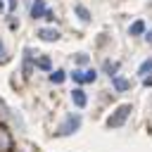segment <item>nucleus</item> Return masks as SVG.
Segmentation results:
<instances>
[{"mask_svg":"<svg viewBox=\"0 0 152 152\" xmlns=\"http://www.w3.org/2000/svg\"><path fill=\"white\" fill-rule=\"evenodd\" d=\"M81 128V116L78 114H69V116H64V121L59 124V128H57V135L59 138H64V135H71V133H76Z\"/></svg>","mask_w":152,"mask_h":152,"instance_id":"obj_1","label":"nucleus"},{"mask_svg":"<svg viewBox=\"0 0 152 152\" xmlns=\"http://www.w3.org/2000/svg\"><path fill=\"white\" fill-rule=\"evenodd\" d=\"M128 114H131V104H121V107H116V109L112 112V116L107 119V126H109V128H119V126H124L126 119H128Z\"/></svg>","mask_w":152,"mask_h":152,"instance_id":"obj_2","label":"nucleus"},{"mask_svg":"<svg viewBox=\"0 0 152 152\" xmlns=\"http://www.w3.org/2000/svg\"><path fill=\"white\" fill-rule=\"evenodd\" d=\"M14 150V138H12V133L0 124V152H12Z\"/></svg>","mask_w":152,"mask_h":152,"instance_id":"obj_3","label":"nucleus"},{"mask_svg":"<svg viewBox=\"0 0 152 152\" xmlns=\"http://www.w3.org/2000/svg\"><path fill=\"white\" fill-rule=\"evenodd\" d=\"M38 38L45 40V43H55V40H59V31L52 28V26H48V28H40L38 31Z\"/></svg>","mask_w":152,"mask_h":152,"instance_id":"obj_4","label":"nucleus"},{"mask_svg":"<svg viewBox=\"0 0 152 152\" xmlns=\"http://www.w3.org/2000/svg\"><path fill=\"white\" fill-rule=\"evenodd\" d=\"M112 86H114V90H119V93H126V90L131 88V81H128L126 76H119V74H114V78H112Z\"/></svg>","mask_w":152,"mask_h":152,"instance_id":"obj_5","label":"nucleus"},{"mask_svg":"<svg viewBox=\"0 0 152 152\" xmlns=\"http://www.w3.org/2000/svg\"><path fill=\"white\" fill-rule=\"evenodd\" d=\"M71 100H74V104H76V107H86V102H88V100H86V93H83V90H78V88L71 93Z\"/></svg>","mask_w":152,"mask_h":152,"instance_id":"obj_6","label":"nucleus"},{"mask_svg":"<svg viewBox=\"0 0 152 152\" xmlns=\"http://www.w3.org/2000/svg\"><path fill=\"white\" fill-rule=\"evenodd\" d=\"M40 14H45V2H43V0H36V2L31 5V17L38 19Z\"/></svg>","mask_w":152,"mask_h":152,"instance_id":"obj_7","label":"nucleus"},{"mask_svg":"<svg viewBox=\"0 0 152 152\" xmlns=\"http://www.w3.org/2000/svg\"><path fill=\"white\" fill-rule=\"evenodd\" d=\"M138 74H140V76H150V74H152V59L142 62V64L138 66Z\"/></svg>","mask_w":152,"mask_h":152,"instance_id":"obj_8","label":"nucleus"},{"mask_svg":"<svg viewBox=\"0 0 152 152\" xmlns=\"http://www.w3.org/2000/svg\"><path fill=\"white\" fill-rule=\"evenodd\" d=\"M76 14H78V17L83 19V21H90V12H88V10L83 7V5H76Z\"/></svg>","mask_w":152,"mask_h":152,"instance_id":"obj_9","label":"nucleus"},{"mask_svg":"<svg viewBox=\"0 0 152 152\" xmlns=\"http://www.w3.org/2000/svg\"><path fill=\"white\" fill-rule=\"evenodd\" d=\"M142 31H145V24H142V21L138 19V21H135V24L131 26V36H140Z\"/></svg>","mask_w":152,"mask_h":152,"instance_id":"obj_10","label":"nucleus"},{"mask_svg":"<svg viewBox=\"0 0 152 152\" xmlns=\"http://www.w3.org/2000/svg\"><path fill=\"white\" fill-rule=\"evenodd\" d=\"M71 78H74L76 83H86V71H81V69H76V71H71Z\"/></svg>","mask_w":152,"mask_h":152,"instance_id":"obj_11","label":"nucleus"},{"mask_svg":"<svg viewBox=\"0 0 152 152\" xmlns=\"http://www.w3.org/2000/svg\"><path fill=\"white\" fill-rule=\"evenodd\" d=\"M38 66H40V69H45V71H48V69H50V66H52V62H50V57H38Z\"/></svg>","mask_w":152,"mask_h":152,"instance_id":"obj_12","label":"nucleus"},{"mask_svg":"<svg viewBox=\"0 0 152 152\" xmlns=\"http://www.w3.org/2000/svg\"><path fill=\"white\" fill-rule=\"evenodd\" d=\"M50 81H52V83H62V81H64V71H52V74H50Z\"/></svg>","mask_w":152,"mask_h":152,"instance_id":"obj_13","label":"nucleus"},{"mask_svg":"<svg viewBox=\"0 0 152 152\" xmlns=\"http://www.w3.org/2000/svg\"><path fill=\"white\" fill-rule=\"evenodd\" d=\"M74 62H78V64H86V62H88V55H86V52H78V55H74Z\"/></svg>","mask_w":152,"mask_h":152,"instance_id":"obj_14","label":"nucleus"},{"mask_svg":"<svg viewBox=\"0 0 152 152\" xmlns=\"http://www.w3.org/2000/svg\"><path fill=\"white\" fill-rule=\"evenodd\" d=\"M5 62H7V50H5V45L0 40V64H5Z\"/></svg>","mask_w":152,"mask_h":152,"instance_id":"obj_15","label":"nucleus"},{"mask_svg":"<svg viewBox=\"0 0 152 152\" xmlns=\"http://www.w3.org/2000/svg\"><path fill=\"white\" fill-rule=\"evenodd\" d=\"M104 71H107V74H114V71H116V64H114V62H104Z\"/></svg>","mask_w":152,"mask_h":152,"instance_id":"obj_16","label":"nucleus"},{"mask_svg":"<svg viewBox=\"0 0 152 152\" xmlns=\"http://www.w3.org/2000/svg\"><path fill=\"white\" fill-rule=\"evenodd\" d=\"M95 76H97V74H95L93 69H88V71H86V83H93V81H95Z\"/></svg>","mask_w":152,"mask_h":152,"instance_id":"obj_17","label":"nucleus"},{"mask_svg":"<svg viewBox=\"0 0 152 152\" xmlns=\"http://www.w3.org/2000/svg\"><path fill=\"white\" fill-rule=\"evenodd\" d=\"M5 116H7V107H5L2 100H0V119H5Z\"/></svg>","mask_w":152,"mask_h":152,"instance_id":"obj_18","label":"nucleus"},{"mask_svg":"<svg viewBox=\"0 0 152 152\" xmlns=\"http://www.w3.org/2000/svg\"><path fill=\"white\" fill-rule=\"evenodd\" d=\"M142 83H145V86H152V74H150V76H145V78H142Z\"/></svg>","mask_w":152,"mask_h":152,"instance_id":"obj_19","label":"nucleus"},{"mask_svg":"<svg viewBox=\"0 0 152 152\" xmlns=\"http://www.w3.org/2000/svg\"><path fill=\"white\" fill-rule=\"evenodd\" d=\"M145 40H147V43H150V45H152V28H150V31H147V33H145Z\"/></svg>","mask_w":152,"mask_h":152,"instance_id":"obj_20","label":"nucleus"},{"mask_svg":"<svg viewBox=\"0 0 152 152\" xmlns=\"http://www.w3.org/2000/svg\"><path fill=\"white\" fill-rule=\"evenodd\" d=\"M7 5H10V10H14V7H17V0H10Z\"/></svg>","mask_w":152,"mask_h":152,"instance_id":"obj_21","label":"nucleus"},{"mask_svg":"<svg viewBox=\"0 0 152 152\" xmlns=\"http://www.w3.org/2000/svg\"><path fill=\"white\" fill-rule=\"evenodd\" d=\"M0 12H2V0H0Z\"/></svg>","mask_w":152,"mask_h":152,"instance_id":"obj_22","label":"nucleus"}]
</instances>
